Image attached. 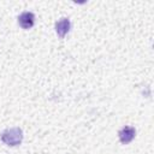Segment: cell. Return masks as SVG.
<instances>
[{"label":"cell","instance_id":"obj_3","mask_svg":"<svg viewBox=\"0 0 154 154\" xmlns=\"http://www.w3.org/2000/svg\"><path fill=\"white\" fill-rule=\"evenodd\" d=\"M135 135H136V130L135 128L132 126H124L119 130L118 132V136H119V140L123 144H128L130 143L134 138H135Z\"/></svg>","mask_w":154,"mask_h":154},{"label":"cell","instance_id":"obj_1","mask_svg":"<svg viewBox=\"0 0 154 154\" xmlns=\"http://www.w3.org/2000/svg\"><path fill=\"white\" fill-rule=\"evenodd\" d=\"M23 140V131L19 128H12L2 131L1 134V141L10 147H16L22 143Z\"/></svg>","mask_w":154,"mask_h":154},{"label":"cell","instance_id":"obj_2","mask_svg":"<svg viewBox=\"0 0 154 154\" xmlns=\"http://www.w3.org/2000/svg\"><path fill=\"white\" fill-rule=\"evenodd\" d=\"M18 24L20 25L22 29H25V30L32 28L35 24V14L29 11L22 12L18 16Z\"/></svg>","mask_w":154,"mask_h":154},{"label":"cell","instance_id":"obj_4","mask_svg":"<svg viewBox=\"0 0 154 154\" xmlns=\"http://www.w3.org/2000/svg\"><path fill=\"white\" fill-rule=\"evenodd\" d=\"M70 28H71V22L69 18H61L59 19L57 23H55V31L58 34L59 37H64L69 31H70Z\"/></svg>","mask_w":154,"mask_h":154}]
</instances>
